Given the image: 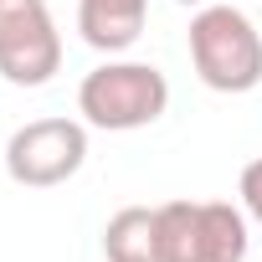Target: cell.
Returning <instances> with one entry per match:
<instances>
[{
  "label": "cell",
  "mask_w": 262,
  "mask_h": 262,
  "mask_svg": "<svg viewBox=\"0 0 262 262\" xmlns=\"http://www.w3.org/2000/svg\"><path fill=\"white\" fill-rule=\"evenodd\" d=\"M149 21V0H77V31L93 52H128L144 36Z\"/></svg>",
  "instance_id": "cell-6"
},
{
  "label": "cell",
  "mask_w": 262,
  "mask_h": 262,
  "mask_svg": "<svg viewBox=\"0 0 262 262\" xmlns=\"http://www.w3.org/2000/svg\"><path fill=\"white\" fill-rule=\"evenodd\" d=\"M155 211L165 262H242L252 247L247 211L231 201H165Z\"/></svg>",
  "instance_id": "cell-3"
},
{
  "label": "cell",
  "mask_w": 262,
  "mask_h": 262,
  "mask_svg": "<svg viewBox=\"0 0 262 262\" xmlns=\"http://www.w3.org/2000/svg\"><path fill=\"white\" fill-rule=\"evenodd\" d=\"M190 62L211 93H252L262 82V31L236 6H201L190 16Z\"/></svg>",
  "instance_id": "cell-1"
},
{
  "label": "cell",
  "mask_w": 262,
  "mask_h": 262,
  "mask_svg": "<svg viewBox=\"0 0 262 262\" xmlns=\"http://www.w3.org/2000/svg\"><path fill=\"white\" fill-rule=\"evenodd\" d=\"M170 108V82L155 62H103L82 77L77 88V113L88 128L128 134V128H149Z\"/></svg>",
  "instance_id": "cell-2"
},
{
  "label": "cell",
  "mask_w": 262,
  "mask_h": 262,
  "mask_svg": "<svg viewBox=\"0 0 262 262\" xmlns=\"http://www.w3.org/2000/svg\"><path fill=\"white\" fill-rule=\"evenodd\" d=\"M180 6H195V11H201V6H211V0H180Z\"/></svg>",
  "instance_id": "cell-9"
},
{
  "label": "cell",
  "mask_w": 262,
  "mask_h": 262,
  "mask_svg": "<svg viewBox=\"0 0 262 262\" xmlns=\"http://www.w3.org/2000/svg\"><path fill=\"white\" fill-rule=\"evenodd\" d=\"M236 195H242V211L262 226V160H252L247 170H242V185H236Z\"/></svg>",
  "instance_id": "cell-8"
},
{
  "label": "cell",
  "mask_w": 262,
  "mask_h": 262,
  "mask_svg": "<svg viewBox=\"0 0 262 262\" xmlns=\"http://www.w3.org/2000/svg\"><path fill=\"white\" fill-rule=\"evenodd\" d=\"M103 257L108 262H165L160 247V211L155 206H123L103 226Z\"/></svg>",
  "instance_id": "cell-7"
},
{
  "label": "cell",
  "mask_w": 262,
  "mask_h": 262,
  "mask_svg": "<svg viewBox=\"0 0 262 262\" xmlns=\"http://www.w3.org/2000/svg\"><path fill=\"white\" fill-rule=\"evenodd\" d=\"M88 160V123L77 118H31L6 139V175L26 190L62 185Z\"/></svg>",
  "instance_id": "cell-4"
},
{
  "label": "cell",
  "mask_w": 262,
  "mask_h": 262,
  "mask_svg": "<svg viewBox=\"0 0 262 262\" xmlns=\"http://www.w3.org/2000/svg\"><path fill=\"white\" fill-rule=\"evenodd\" d=\"M62 67V31L47 0H0V77L16 88H47Z\"/></svg>",
  "instance_id": "cell-5"
}]
</instances>
